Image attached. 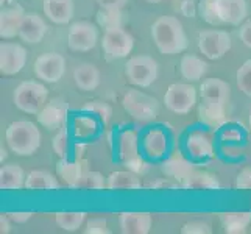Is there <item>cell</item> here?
<instances>
[{
    "mask_svg": "<svg viewBox=\"0 0 251 234\" xmlns=\"http://www.w3.org/2000/svg\"><path fill=\"white\" fill-rule=\"evenodd\" d=\"M236 83L237 88L244 92L248 97H251V59L247 61L239 67L236 74Z\"/></svg>",
    "mask_w": 251,
    "mask_h": 234,
    "instance_id": "cell-36",
    "label": "cell"
},
{
    "mask_svg": "<svg viewBox=\"0 0 251 234\" xmlns=\"http://www.w3.org/2000/svg\"><path fill=\"white\" fill-rule=\"evenodd\" d=\"M42 10L49 19L56 25L69 24L75 13L74 0H44Z\"/></svg>",
    "mask_w": 251,
    "mask_h": 234,
    "instance_id": "cell-18",
    "label": "cell"
},
{
    "mask_svg": "<svg viewBox=\"0 0 251 234\" xmlns=\"http://www.w3.org/2000/svg\"><path fill=\"white\" fill-rule=\"evenodd\" d=\"M81 109L86 111V112H91V114H97L101 119L103 125H106L111 120V117H112V106L109 105V103L101 102V100L86 102Z\"/></svg>",
    "mask_w": 251,
    "mask_h": 234,
    "instance_id": "cell-34",
    "label": "cell"
},
{
    "mask_svg": "<svg viewBox=\"0 0 251 234\" xmlns=\"http://www.w3.org/2000/svg\"><path fill=\"white\" fill-rule=\"evenodd\" d=\"M214 5L222 24L240 25L248 16L247 0H214Z\"/></svg>",
    "mask_w": 251,
    "mask_h": 234,
    "instance_id": "cell-14",
    "label": "cell"
},
{
    "mask_svg": "<svg viewBox=\"0 0 251 234\" xmlns=\"http://www.w3.org/2000/svg\"><path fill=\"white\" fill-rule=\"evenodd\" d=\"M122 10H106V8H100L97 13V22L100 27L105 30L122 27Z\"/></svg>",
    "mask_w": 251,
    "mask_h": 234,
    "instance_id": "cell-33",
    "label": "cell"
},
{
    "mask_svg": "<svg viewBox=\"0 0 251 234\" xmlns=\"http://www.w3.org/2000/svg\"><path fill=\"white\" fill-rule=\"evenodd\" d=\"M134 38L122 27L105 30L101 39V49L108 59L126 58L133 52Z\"/></svg>",
    "mask_w": 251,
    "mask_h": 234,
    "instance_id": "cell-8",
    "label": "cell"
},
{
    "mask_svg": "<svg viewBox=\"0 0 251 234\" xmlns=\"http://www.w3.org/2000/svg\"><path fill=\"white\" fill-rule=\"evenodd\" d=\"M88 164H89L88 161L81 158L74 162L67 161L66 158H61V161L56 164V172H58V175L64 180V183L69 187H78V183L83 178L84 172L89 170Z\"/></svg>",
    "mask_w": 251,
    "mask_h": 234,
    "instance_id": "cell-19",
    "label": "cell"
},
{
    "mask_svg": "<svg viewBox=\"0 0 251 234\" xmlns=\"http://www.w3.org/2000/svg\"><path fill=\"white\" fill-rule=\"evenodd\" d=\"M197 8H198V14H200V17L204 22H207L209 25H222L217 11H215L214 0H200Z\"/></svg>",
    "mask_w": 251,
    "mask_h": 234,
    "instance_id": "cell-37",
    "label": "cell"
},
{
    "mask_svg": "<svg viewBox=\"0 0 251 234\" xmlns=\"http://www.w3.org/2000/svg\"><path fill=\"white\" fill-rule=\"evenodd\" d=\"M181 13L187 17H194L195 13H198V8H195L194 0H183L181 2Z\"/></svg>",
    "mask_w": 251,
    "mask_h": 234,
    "instance_id": "cell-45",
    "label": "cell"
},
{
    "mask_svg": "<svg viewBox=\"0 0 251 234\" xmlns=\"http://www.w3.org/2000/svg\"><path fill=\"white\" fill-rule=\"evenodd\" d=\"M231 34L225 30H204L198 34V49L207 59H220L231 50Z\"/></svg>",
    "mask_w": 251,
    "mask_h": 234,
    "instance_id": "cell-6",
    "label": "cell"
},
{
    "mask_svg": "<svg viewBox=\"0 0 251 234\" xmlns=\"http://www.w3.org/2000/svg\"><path fill=\"white\" fill-rule=\"evenodd\" d=\"M97 124L92 117H76L75 119V134L78 137H89L95 133Z\"/></svg>",
    "mask_w": 251,
    "mask_h": 234,
    "instance_id": "cell-38",
    "label": "cell"
},
{
    "mask_svg": "<svg viewBox=\"0 0 251 234\" xmlns=\"http://www.w3.org/2000/svg\"><path fill=\"white\" fill-rule=\"evenodd\" d=\"M99 41L97 27L88 21L74 22L67 31V46L74 52H89Z\"/></svg>",
    "mask_w": 251,
    "mask_h": 234,
    "instance_id": "cell-9",
    "label": "cell"
},
{
    "mask_svg": "<svg viewBox=\"0 0 251 234\" xmlns=\"http://www.w3.org/2000/svg\"><path fill=\"white\" fill-rule=\"evenodd\" d=\"M27 175L21 166L6 164L0 169V189L2 190H19L25 187Z\"/></svg>",
    "mask_w": 251,
    "mask_h": 234,
    "instance_id": "cell-24",
    "label": "cell"
},
{
    "mask_svg": "<svg viewBox=\"0 0 251 234\" xmlns=\"http://www.w3.org/2000/svg\"><path fill=\"white\" fill-rule=\"evenodd\" d=\"M100 71L91 63H83L74 71V81L76 88L84 92H91L99 88L100 84Z\"/></svg>",
    "mask_w": 251,
    "mask_h": 234,
    "instance_id": "cell-20",
    "label": "cell"
},
{
    "mask_svg": "<svg viewBox=\"0 0 251 234\" xmlns=\"http://www.w3.org/2000/svg\"><path fill=\"white\" fill-rule=\"evenodd\" d=\"M84 150V145H78V144H76V147H75V152H76V159H80L81 158V152Z\"/></svg>",
    "mask_w": 251,
    "mask_h": 234,
    "instance_id": "cell-49",
    "label": "cell"
},
{
    "mask_svg": "<svg viewBox=\"0 0 251 234\" xmlns=\"http://www.w3.org/2000/svg\"><path fill=\"white\" fill-rule=\"evenodd\" d=\"M51 149L59 156V158H66L67 149H69V133L67 130L61 127V130L55 134L53 141H51Z\"/></svg>",
    "mask_w": 251,
    "mask_h": 234,
    "instance_id": "cell-39",
    "label": "cell"
},
{
    "mask_svg": "<svg viewBox=\"0 0 251 234\" xmlns=\"http://www.w3.org/2000/svg\"><path fill=\"white\" fill-rule=\"evenodd\" d=\"M239 137H240V134L232 128L223 133V139H228V141H239Z\"/></svg>",
    "mask_w": 251,
    "mask_h": 234,
    "instance_id": "cell-48",
    "label": "cell"
},
{
    "mask_svg": "<svg viewBox=\"0 0 251 234\" xmlns=\"http://www.w3.org/2000/svg\"><path fill=\"white\" fill-rule=\"evenodd\" d=\"M119 156L128 170H133L136 173H144L147 170V164L139 155L137 134L131 130H125L119 136Z\"/></svg>",
    "mask_w": 251,
    "mask_h": 234,
    "instance_id": "cell-10",
    "label": "cell"
},
{
    "mask_svg": "<svg viewBox=\"0 0 251 234\" xmlns=\"http://www.w3.org/2000/svg\"><path fill=\"white\" fill-rule=\"evenodd\" d=\"M236 187L240 190H250L251 189V167H245L240 170L236 178Z\"/></svg>",
    "mask_w": 251,
    "mask_h": 234,
    "instance_id": "cell-42",
    "label": "cell"
},
{
    "mask_svg": "<svg viewBox=\"0 0 251 234\" xmlns=\"http://www.w3.org/2000/svg\"><path fill=\"white\" fill-rule=\"evenodd\" d=\"M161 169H162V172L166 173L167 177L179 181L181 184H183L184 180L194 172L192 164H190L186 158H183V156H181L179 153L173 155L172 158H169L166 162L162 164Z\"/></svg>",
    "mask_w": 251,
    "mask_h": 234,
    "instance_id": "cell-25",
    "label": "cell"
},
{
    "mask_svg": "<svg viewBox=\"0 0 251 234\" xmlns=\"http://www.w3.org/2000/svg\"><path fill=\"white\" fill-rule=\"evenodd\" d=\"M47 30L46 21L38 13H25L19 28V38L27 44H38L44 39Z\"/></svg>",
    "mask_w": 251,
    "mask_h": 234,
    "instance_id": "cell-15",
    "label": "cell"
},
{
    "mask_svg": "<svg viewBox=\"0 0 251 234\" xmlns=\"http://www.w3.org/2000/svg\"><path fill=\"white\" fill-rule=\"evenodd\" d=\"M24 16L25 10L21 5L8 6L0 11V36H2V39L19 36V28Z\"/></svg>",
    "mask_w": 251,
    "mask_h": 234,
    "instance_id": "cell-16",
    "label": "cell"
},
{
    "mask_svg": "<svg viewBox=\"0 0 251 234\" xmlns=\"http://www.w3.org/2000/svg\"><path fill=\"white\" fill-rule=\"evenodd\" d=\"M84 234H109L111 230L108 228V222L103 217H92L86 222V227L83 230Z\"/></svg>",
    "mask_w": 251,
    "mask_h": 234,
    "instance_id": "cell-40",
    "label": "cell"
},
{
    "mask_svg": "<svg viewBox=\"0 0 251 234\" xmlns=\"http://www.w3.org/2000/svg\"><path fill=\"white\" fill-rule=\"evenodd\" d=\"M220 222L225 233L244 234L251 225V212H225L220 214Z\"/></svg>",
    "mask_w": 251,
    "mask_h": 234,
    "instance_id": "cell-30",
    "label": "cell"
},
{
    "mask_svg": "<svg viewBox=\"0 0 251 234\" xmlns=\"http://www.w3.org/2000/svg\"><path fill=\"white\" fill-rule=\"evenodd\" d=\"M106 180L101 175L100 172H95V170H88L84 172L83 178L80 180L78 183V189H105L106 187Z\"/></svg>",
    "mask_w": 251,
    "mask_h": 234,
    "instance_id": "cell-35",
    "label": "cell"
},
{
    "mask_svg": "<svg viewBox=\"0 0 251 234\" xmlns=\"http://www.w3.org/2000/svg\"><path fill=\"white\" fill-rule=\"evenodd\" d=\"M120 231L124 234H149L153 225L150 212H122L119 217Z\"/></svg>",
    "mask_w": 251,
    "mask_h": 234,
    "instance_id": "cell-17",
    "label": "cell"
},
{
    "mask_svg": "<svg viewBox=\"0 0 251 234\" xmlns=\"http://www.w3.org/2000/svg\"><path fill=\"white\" fill-rule=\"evenodd\" d=\"M225 106L226 103L219 102V100H211V99H201V105L198 108V114L203 122L209 125H217L222 120H225Z\"/></svg>",
    "mask_w": 251,
    "mask_h": 234,
    "instance_id": "cell-29",
    "label": "cell"
},
{
    "mask_svg": "<svg viewBox=\"0 0 251 234\" xmlns=\"http://www.w3.org/2000/svg\"><path fill=\"white\" fill-rule=\"evenodd\" d=\"M100 8H106V10H122L128 3V0H97Z\"/></svg>",
    "mask_w": 251,
    "mask_h": 234,
    "instance_id": "cell-44",
    "label": "cell"
},
{
    "mask_svg": "<svg viewBox=\"0 0 251 234\" xmlns=\"http://www.w3.org/2000/svg\"><path fill=\"white\" fill-rule=\"evenodd\" d=\"M149 2H151V3H158V2H161V0H149Z\"/></svg>",
    "mask_w": 251,
    "mask_h": 234,
    "instance_id": "cell-50",
    "label": "cell"
},
{
    "mask_svg": "<svg viewBox=\"0 0 251 234\" xmlns=\"http://www.w3.org/2000/svg\"><path fill=\"white\" fill-rule=\"evenodd\" d=\"M33 71L41 81L58 83L66 74V58L61 53H55V52L44 53L36 58Z\"/></svg>",
    "mask_w": 251,
    "mask_h": 234,
    "instance_id": "cell-11",
    "label": "cell"
},
{
    "mask_svg": "<svg viewBox=\"0 0 251 234\" xmlns=\"http://www.w3.org/2000/svg\"><path fill=\"white\" fill-rule=\"evenodd\" d=\"M86 212H56L55 222L61 230L67 233L78 231L86 220Z\"/></svg>",
    "mask_w": 251,
    "mask_h": 234,
    "instance_id": "cell-32",
    "label": "cell"
},
{
    "mask_svg": "<svg viewBox=\"0 0 251 234\" xmlns=\"http://www.w3.org/2000/svg\"><path fill=\"white\" fill-rule=\"evenodd\" d=\"M25 189L30 190H53L59 189L58 178L47 170H31L25 180Z\"/></svg>",
    "mask_w": 251,
    "mask_h": 234,
    "instance_id": "cell-27",
    "label": "cell"
},
{
    "mask_svg": "<svg viewBox=\"0 0 251 234\" xmlns=\"http://www.w3.org/2000/svg\"><path fill=\"white\" fill-rule=\"evenodd\" d=\"M200 95H201V99H211V100L228 103L229 95H231V88L226 81L220 80V78H207L200 86Z\"/></svg>",
    "mask_w": 251,
    "mask_h": 234,
    "instance_id": "cell-26",
    "label": "cell"
},
{
    "mask_svg": "<svg viewBox=\"0 0 251 234\" xmlns=\"http://www.w3.org/2000/svg\"><path fill=\"white\" fill-rule=\"evenodd\" d=\"M49 97V89L41 81L28 80L22 81L13 94V102L16 108L27 112V114H38L44 108Z\"/></svg>",
    "mask_w": 251,
    "mask_h": 234,
    "instance_id": "cell-3",
    "label": "cell"
},
{
    "mask_svg": "<svg viewBox=\"0 0 251 234\" xmlns=\"http://www.w3.org/2000/svg\"><path fill=\"white\" fill-rule=\"evenodd\" d=\"M8 215L14 223H27L33 217V212H8Z\"/></svg>",
    "mask_w": 251,
    "mask_h": 234,
    "instance_id": "cell-46",
    "label": "cell"
},
{
    "mask_svg": "<svg viewBox=\"0 0 251 234\" xmlns=\"http://www.w3.org/2000/svg\"><path fill=\"white\" fill-rule=\"evenodd\" d=\"M151 38L162 55H178L189 46L183 24L175 16H161L151 25Z\"/></svg>",
    "mask_w": 251,
    "mask_h": 234,
    "instance_id": "cell-1",
    "label": "cell"
},
{
    "mask_svg": "<svg viewBox=\"0 0 251 234\" xmlns=\"http://www.w3.org/2000/svg\"><path fill=\"white\" fill-rule=\"evenodd\" d=\"M164 103L166 108L175 114H187L197 103V89L192 84L173 83L166 91Z\"/></svg>",
    "mask_w": 251,
    "mask_h": 234,
    "instance_id": "cell-7",
    "label": "cell"
},
{
    "mask_svg": "<svg viewBox=\"0 0 251 234\" xmlns=\"http://www.w3.org/2000/svg\"><path fill=\"white\" fill-rule=\"evenodd\" d=\"M179 71L183 78H186L187 81H198L206 74L207 64L197 55H184L181 58Z\"/></svg>",
    "mask_w": 251,
    "mask_h": 234,
    "instance_id": "cell-28",
    "label": "cell"
},
{
    "mask_svg": "<svg viewBox=\"0 0 251 234\" xmlns=\"http://www.w3.org/2000/svg\"><path fill=\"white\" fill-rule=\"evenodd\" d=\"M181 233L183 234H211L212 227L203 220H194V222L184 223L183 228H181Z\"/></svg>",
    "mask_w": 251,
    "mask_h": 234,
    "instance_id": "cell-41",
    "label": "cell"
},
{
    "mask_svg": "<svg viewBox=\"0 0 251 234\" xmlns=\"http://www.w3.org/2000/svg\"><path fill=\"white\" fill-rule=\"evenodd\" d=\"M159 67L156 59L150 55L131 56L125 64V75L128 81L137 88H149L158 78Z\"/></svg>",
    "mask_w": 251,
    "mask_h": 234,
    "instance_id": "cell-5",
    "label": "cell"
},
{
    "mask_svg": "<svg viewBox=\"0 0 251 234\" xmlns=\"http://www.w3.org/2000/svg\"><path fill=\"white\" fill-rule=\"evenodd\" d=\"M181 187L184 189H203V190H212V189H220V181L219 178L212 175L209 172H200L194 170L190 175L184 180V183L181 184Z\"/></svg>",
    "mask_w": 251,
    "mask_h": 234,
    "instance_id": "cell-31",
    "label": "cell"
},
{
    "mask_svg": "<svg viewBox=\"0 0 251 234\" xmlns=\"http://www.w3.org/2000/svg\"><path fill=\"white\" fill-rule=\"evenodd\" d=\"M67 112H69L67 102L61 97H55L46 103L44 108L36 114V119L44 128L56 130L64 125L67 119Z\"/></svg>",
    "mask_w": 251,
    "mask_h": 234,
    "instance_id": "cell-13",
    "label": "cell"
},
{
    "mask_svg": "<svg viewBox=\"0 0 251 234\" xmlns=\"http://www.w3.org/2000/svg\"><path fill=\"white\" fill-rule=\"evenodd\" d=\"M11 223H13V220L10 219V215H8V214L0 215V233H2V234L10 233L11 231Z\"/></svg>",
    "mask_w": 251,
    "mask_h": 234,
    "instance_id": "cell-47",
    "label": "cell"
},
{
    "mask_svg": "<svg viewBox=\"0 0 251 234\" xmlns=\"http://www.w3.org/2000/svg\"><path fill=\"white\" fill-rule=\"evenodd\" d=\"M5 141L17 156H31L41 147L42 134L38 125L30 120H16L8 125Z\"/></svg>",
    "mask_w": 251,
    "mask_h": 234,
    "instance_id": "cell-2",
    "label": "cell"
},
{
    "mask_svg": "<svg viewBox=\"0 0 251 234\" xmlns=\"http://www.w3.org/2000/svg\"><path fill=\"white\" fill-rule=\"evenodd\" d=\"M28 52L17 42H2L0 44V74L16 75L27 64Z\"/></svg>",
    "mask_w": 251,
    "mask_h": 234,
    "instance_id": "cell-12",
    "label": "cell"
},
{
    "mask_svg": "<svg viewBox=\"0 0 251 234\" xmlns=\"http://www.w3.org/2000/svg\"><path fill=\"white\" fill-rule=\"evenodd\" d=\"M122 106L129 116L139 122H150L159 114V102L151 95L137 89H129L125 92Z\"/></svg>",
    "mask_w": 251,
    "mask_h": 234,
    "instance_id": "cell-4",
    "label": "cell"
},
{
    "mask_svg": "<svg viewBox=\"0 0 251 234\" xmlns=\"http://www.w3.org/2000/svg\"><path fill=\"white\" fill-rule=\"evenodd\" d=\"M186 147L190 153L197 159L211 158L214 155V144L212 137L204 131H192L187 136Z\"/></svg>",
    "mask_w": 251,
    "mask_h": 234,
    "instance_id": "cell-21",
    "label": "cell"
},
{
    "mask_svg": "<svg viewBox=\"0 0 251 234\" xmlns=\"http://www.w3.org/2000/svg\"><path fill=\"white\" fill-rule=\"evenodd\" d=\"M106 187L111 190H134L141 189L142 183L139 178V173H136L133 170H117L112 172L106 180Z\"/></svg>",
    "mask_w": 251,
    "mask_h": 234,
    "instance_id": "cell-23",
    "label": "cell"
},
{
    "mask_svg": "<svg viewBox=\"0 0 251 234\" xmlns=\"http://www.w3.org/2000/svg\"><path fill=\"white\" fill-rule=\"evenodd\" d=\"M144 152L149 158L159 159L167 152V136L161 128H153L144 136Z\"/></svg>",
    "mask_w": 251,
    "mask_h": 234,
    "instance_id": "cell-22",
    "label": "cell"
},
{
    "mask_svg": "<svg viewBox=\"0 0 251 234\" xmlns=\"http://www.w3.org/2000/svg\"><path fill=\"white\" fill-rule=\"evenodd\" d=\"M239 38L248 49H251V21H247V22H244L240 25Z\"/></svg>",
    "mask_w": 251,
    "mask_h": 234,
    "instance_id": "cell-43",
    "label": "cell"
}]
</instances>
